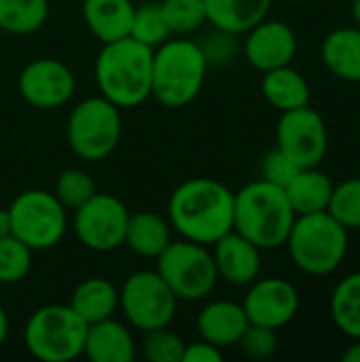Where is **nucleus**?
<instances>
[{"instance_id": "obj_1", "label": "nucleus", "mask_w": 360, "mask_h": 362, "mask_svg": "<svg viewBox=\"0 0 360 362\" xmlns=\"http://www.w3.org/2000/svg\"><path fill=\"white\" fill-rule=\"evenodd\" d=\"M233 191L214 178H189L168 202L170 227L182 240L212 246L233 231Z\"/></svg>"}, {"instance_id": "obj_2", "label": "nucleus", "mask_w": 360, "mask_h": 362, "mask_svg": "<svg viewBox=\"0 0 360 362\" xmlns=\"http://www.w3.org/2000/svg\"><path fill=\"white\" fill-rule=\"evenodd\" d=\"M100 95L119 108L140 106L151 98L153 49L132 36L104 42L93 66Z\"/></svg>"}, {"instance_id": "obj_3", "label": "nucleus", "mask_w": 360, "mask_h": 362, "mask_svg": "<svg viewBox=\"0 0 360 362\" xmlns=\"http://www.w3.org/2000/svg\"><path fill=\"white\" fill-rule=\"evenodd\" d=\"M295 212L282 187L263 178L244 185L233 195V231L261 250L284 246Z\"/></svg>"}, {"instance_id": "obj_4", "label": "nucleus", "mask_w": 360, "mask_h": 362, "mask_svg": "<svg viewBox=\"0 0 360 362\" xmlns=\"http://www.w3.org/2000/svg\"><path fill=\"white\" fill-rule=\"evenodd\" d=\"M289 257L297 269L308 276L335 274L350 248V231L339 225L327 210L295 216V223L284 242Z\"/></svg>"}, {"instance_id": "obj_5", "label": "nucleus", "mask_w": 360, "mask_h": 362, "mask_svg": "<svg viewBox=\"0 0 360 362\" xmlns=\"http://www.w3.org/2000/svg\"><path fill=\"white\" fill-rule=\"evenodd\" d=\"M206 72L208 62L195 40L168 38L153 49L151 95L168 108H182L199 95Z\"/></svg>"}, {"instance_id": "obj_6", "label": "nucleus", "mask_w": 360, "mask_h": 362, "mask_svg": "<svg viewBox=\"0 0 360 362\" xmlns=\"http://www.w3.org/2000/svg\"><path fill=\"white\" fill-rule=\"evenodd\" d=\"M89 325L64 303L38 308L25 322L28 352L42 362H70L83 356Z\"/></svg>"}, {"instance_id": "obj_7", "label": "nucleus", "mask_w": 360, "mask_h": 362, "mask_svg": "<svg viewBox=\"0 0 360 362\" xmlns=\"http://www.w3.org/2000/svg\"><path fill=\"white\" fill-rule=\"evenodd\" d=\"M123 132L121 108L104 95L79 102L66 125V136L72 153L85 161L106 159L119 144Z\"/></svg>"}, {"instance_id": "obj_8", "label": "nucleus", "mask_w": 360, "mask_h": 362, "mask_svg": "<svg viewBox=\"0 0 360 362\" xmlns=\"http://www.w3.org/2000/svg\"><path fill=\"white\" fill-rule=\"evenodd\" d=\"M155 261L157 274L178 301H202L219 282L214 257L204 244L189 240L170 242Z\"/></svg>"}, {"instance_id": "obj_9", "label": "nucleus", "mask_w": 360, "mask_h": 362, "mask_svg": "<svg viewBox=\"0 0 360 362\" xmlns=\"http://www.w3.org/2000/svg\"><path fill=\"white\" fill-rule=\"evenodd\" d=\"M13 235L32 250H51L62 242L68 227V210L51 191L30 189L19 193L11 208Z\"/></svg>"}, {"instance_id": "obj_10", "label": "nucleus", "mask_w": 360, "mask_h": 362, "mask_svg": "<svg viewBox=\"0 0 360 362\" xmlns=\"http://www.w3.org/2000/svg\"><path fill=\"white\" fill-rule=\"evenodd\" d=\"M176 295L157 269L134 272L119 291V308L125 320L142 333L170 327L176 316Z\"/></svg>"}, {"instance_id": "obj_11", "label": "nucleus", "mask_w": 360, "mask_h": 362, "mask_svg": "<svg viewBox=\"0 0 360 362\" xmlns=\"http://www.w3.org/2000/svg\"><path fill=\"white\" fill-rule=\"evenodd\" d=\"M129 212L125 204L110 193H95L74 210V233L79 242L93 252H112L123 246Z\"/></svg>"}, {"instance_id": "obj_12", "label": "nucleus", "mask_w": 360, "mask_h": 362, "mask_svg": "<svg viewBox=\"0 0 360 362\" xmlns=\"http://www.w3.org/2000/svg\"><path fill=\"white\" fill-rule=\"evenodd\" d=\"M276 148L289 155L299 168H318L329 151V132L323 115L310 104L280 112Z\"/></svg>"}, {"instance_id": "obj_13", "label": "nucleus", "mask_w": 360, "mask_h": 362, "mask_svg": "<svg viewBox=\"0 0 360 362\" xmlns=\"http://www.w3.org/2000/svg\"><path fill=\"white\" fill-rule=\"evenodd\" d=\"M76 89L72 70L53 57H40L30 62L19 74L21 98L40 110L64 106Z\"/></svg>"}, {"instance_id": "obj_14", "label": "nucleus", "mask_w": 360, "mask_h": 362, "mask_svg": "<svg viewBox=\"0 0 360 362\" xmlns=\"http://www.w3.org/2000/svg\"><path fill=\"white\" fill-rule=\"evenodd\" d=\"M299 293L297 288L284 278H257L246 297H244V312L248 322L263 325L269 329H282L299 312Z\"/></svg>"}, {"instance_id": "obj_15", "label": "nucleus", "mask_w": 360, "mask_h": 362, "mask_svg": "<svg viewBox=\"0 0 360 362\" xmlns=\"http://www.w3.org/2000/svg\"><path fill=\"white\" fill-rule=\"evenodd\" d=\"M297 47L295 30L286 21L267 17L246 32L242 45L246 62L261 72L289 66L297 55Z\"/></svg>"}, {"instance_id": "obj_16", "label": "nucleus", "mask_w": 360, "mask_h": 362, "mask_svg": "<svg viewBox=\"0 0 360 362\" xmlns=\"http://www.w3.org/2000/svg\"><path fill=\"white\" fill-rule=\"evenodd\" d=\"M219 278L233 286H250L261 274V248L238 231H229L212 244Z\"/></svg>"}, {"instance_id": "obj_17", "label": "nucleus", "mask_w": 360, "mask_h": 362, "mask_svg": "<svg viewBox=\"0 0 360 362\" xmlns=\"http://www.w3.org/2000/svg\"><path fill=\"white\" fill-rule=\"evenodd\" d=\"M248 325L250 322L244 312V305L236 301H210L197 314L199 337L221 350L238 346Z\"/></svg>"}, {"instance_id": "obj_18", "label": "nucleus", "mask_w": 360, "mask_h": 362, "mask_svg": "<svg viewBox=\"0 0 360 362\" xmlns=\"http://www.w3.org/2000/svg\"><path fill=\"white\" fill-rule=\"evenodd\" d=\"M83 356L91 362H132L136 358L134 335L115 318L93 322L87 329Z\"/></svg>"}, {"instance_id": "obj_19", "label": "nucleus", "mask_w": 360, "mask_h": 362, "mask_svg": "<svg viewBox=\"0 0 360 362\" xmlns=\"http://www.w3.org/2000/svg\"><path fill=\"white\" fill-rule=\"evenodd\" d=\"M327 70L348 83H360V28L344 25L331 30L320 47Z\"/></svg>"}, {"instance_id": "obj_20", "label": "nucleus", "mask_w": 360, "mask_h": 362, "mask_svg": "<svg viewBox=\"0 0 360 362\" xmlns=\"http://www.w3.org/2000/svg\"><path fill=\"white\" fill-rule=\"evenodd\" d=\"M134 8L132 0H83V19L104 45L129 36Z\"/></svg>"}, {"instance_id": "obj_21", "label": "nucleus", "mask_w": 360, "mask_h": 362, "mask_svg": "<svg viewBox=\"0 0 360 362\" xmlns=\"http://www.w3.org/2000/svg\"><path fill=\"white\" fill-rule=\"evenodd\" d=\"M206 21L229 34H246L269 15L272 0H204Z\"/></svg>"}, {"instance_id": "obj_22", "label": "nucleus", "mask_w": 360, "mask_h": 362, "mask_svg": "<svg viewBox=\"0 0 360 362\" xmlns=\"http://www.w3.org/2000/svg\"><path fill=\"white\" fill-rule=\"evenodd\" d=\"M333 180L318 168H301L295 178L284 187L295 216L325 212L331 202Z\"/></svg>"}, {"instance_id": "obj_23", "label": "nucleus", "mask_w": 360, "mask_h": 362, "mask_svg": "<svg viewBox=\"0 0 360 362\" xmlns=\"http://www.w3.org/2000/svg\"><path fill=\"white\" fill-rule=\"evenodd\" d=\"M68 305L87 325H93L115 316V312L119 310V291L112 282L100 276H91L74 286Z\"/></svg>"}, {"instance_id": "obj_24", "label": "nucleus", "mask_w": 360, "mask_h": 362, "mask_svg": "<svg viewBox=\"0 0 360 362\" xmlns=\"http://www.w3.org/2000/svg\"><path fill=\"white\" fill-rule=\"evenodd\" d=\"M170 242L172 229L166 218H161L155 212L129 214L123 246H127L134 255L144 259H157L168 248Z\"/></svg>"}, {"instance_id": "obj_25", "label": "nucleus", "mask_w": 360, "mask_h": 362, "mask_svg": "<svg viewBox=\"0 0 360 362\" xmlns=\"http://www.w3.org/2000/svg\"><path fill=\"white\" fill-rule=\"evenodd\" d=\"M261 91L263 98L280 112L310 104V85L299 70L291 68V64L263 72Z\"/></svg>"}, {"instance_id": "obj_26", "label": "nucleus", "mask_w": 360, "mask_h": 362, "mask_svg": "<svg viewBox=\"0 0 360 362\" xmlns=\"http://www.w3.org/2000/svg\"><path fill=\"white\" fill-rule=\"evenodd\" d=\"M333 325L350 339H360V272L344 278L331 295Z\"/></svg>"}, {"instance_id": "obj_27", "label": "nucleus", "mask_w": 360, "mask_h": 362, "mask_svg": "<svg viewBox=\"0 0 360 362\" xmlns=\"http://www.w3.org/2000/svg\"><path fill=\"white\" fill-rule=\"evenodd\" d=\"M49 17V0H0V30L17 36L38 32Z\"/></svg>"}, {"instance_id": "obj_28", "label": "nucleus", "mask_w": 360, "mask_h": 362, "mask_svg": "<svg viewBox=\"0 0 360 362\" xmlns=\"http://www.w3.org/2000/svg\"><path fill=\"white\" fill-rule=\"evenodd\" d=\"M129 36L151 49H157L168 38H172V32H170V28L163 19L161 6L157 2H144L134 8Z\"/></svg>"}, {"instance_id": "obj_29", "label": "nucleus", "mask_w": 360, "mask_h": 362, "mask_svg": "<svg viewBox=\"0 0 360 362\" xmlns=\"http://www.w3.org/2000/svg\"><path fill=\"white\" fill-rule=\"evenodd\" d=\"M327 212L348 231L360 229V176L333 187Z\"/></svg>"}, {"instance_id": "obj_30", "label": "nucleus", "mask_w": 360, "mask_h": 362, "mask_svg": "<svg viewBox=\"0 0 360 362\" xmlns=\"http://www.w3.org/2000/svg\"><path fill=\"white\" fill-rule=\"evenodd\" d=\"M159 6L170 32L176 36L191 34L206 23L204 0H163Z\"/></svg>"}, {"instance_id": "obj_31", "label": "nucleus", "mask_w": 360, "mask_h": 362, "mask_svg": "<svg viewBox=\"0 0 360 362\" xmlns=\"http://www.w3.org/2000/svg\"><path fill=\"white\" fill-rule=\"evenodd\" d=\"M32 248L15 235L0 238V284H17L32 269Z\"/></svg>"}, {"instance_id": "obj_32", "label": "nucleus", "mask_w": 360, "mask_h": 362, "mask_svg": "<svg viewBox=\"0 0 360 362\" xmlns=\"http://www.w3.org/2000/svg\"><path fill=\"white\" fill-rule=\"evenodd\" d=\"M95 191V182L93 178L79 168H70L64 170L55 182V191L53 195L57 197V202L66 208V210H76L79 206H83L89 197H93Z\"/></svg>"}, {"instance_id": "obj_33", "label": "nucleus", "mask_w": 360, "mask_h": 362, "mask_svg": "<svg viewBox=\"0 0 360 362\" xmlns=\"http://www.w3.org/2000/svg\"><path fill=\"white\" fill-rule=\"evenodd\" d=\"M185 341L168 327L144 333L142 354L151 362H182Z\"/></svg>"}, {"instance_id": "obj_34", "label": "nucleus", "mask_w": 360, "mask_h": 362, "mask_svg": "<svg viewBox=\"0 0 360 362\" xmlns=\"http://www.w3.org/2000/svg\"><path fill=\"white\" fill-rule=\"evenodd\" d=\"M244 356L252 361H265L276 354L278 350V331L263 327V325H248L244 335L238 341Z\"/></svg>"}, {"instance_id": "obj_35", "label": "nucleus", "mask_w": 360, "mask_h": 362, "mask_svg": "<svg viewBox=\"0 0 360 362\" xmlns=\"http://www.w3.org/2000/svg\"><path fill=\"white\" fill-rule=\"evenodd\" d=\"M299 170H301V168H299L289 155H284L280 148H274V151H269V153L265 155V159H263V165H261V174H263V176H261V178L284 189V187L295 178V174H297Z\"/></svg>"}, {"instance_id": "obj_36", "label": "nucleus", "mask_w": 360, "mask_h": 362, "mask_svg": "<svg viewBox=\"0 0 360 362\" xmlns=\"http://www.w3.org/2000/svg\"><path fill=\"white\" fill-rule=\"evenodd\" d=\"M236 34H229V32H223V30H216L208 36H204L197 45L208 62L210 64H223V62H229L236 53Z\"/></svg>"}, {"instance_id": "obj_37", "label": "nucleus", "mask_w": 360, "mask_h": 362, "mask_svg": "<svg viewBox=\"0 0 360 362\" xmlns=\"http://www.w3.org/2000/svg\"><path fill=\"white\" fill-rule=\"evenodd\" d=\"M223 361V350L208 344V341H195L185 346L182 362H221Z\"/></svg>"}, {"instance_id": "obj_38", "label": "nucleus", "mask_w": 360, "mask_h": 362, "mask_svg": "<svg viewBox=\"0 0 360 362\" xmlns=\"http://www.w3.org/2000/svg\"><path fill=\"white\" fill-rule=\"evenodd\" d=\"M344 362H360V339H352V344L342 354Z\"/></svg>"}, {"instance_id": "obj_39", "label": "nucleus", "mask_w": 360, "mask_h": 362, "mask_svg": "<svg viewBox=\"0 0 360 362\" xmlns=\"http://www.w3.org/2000/svg\"><path fill=\"white\" fill-rule=\"evenodd\" d=\"M6 235H13V225H11V212H8V208L6 210H0V238H6Z\"/></svg>"}, {"instance_id": "obj_40", "label": "nucleus", "mask_w": 360, "mask_h": 362, "mask_svg": "<svg viewBox=\"0 0 360 362\" xmlns=\"http://www.w3.org/2000/svg\"><path fill=\"white\" fill-rule=\"evenodd\" d=\"M6 337H8V316H6L4 308L0 305V348L4 346Z\"/></svg>"}, {"instance_id": "obj_41", "label": "nucleus", "mask_w": 360, "mask_h": 362, "mask_svg": "<svg viewBox=\"0 0 360 362\" xmlns=\"http://www.w3.org/2000/svg\"><path fill=\"white\" fill-rule=\"evenodd\" d=\"M352 17L360 28V0H352Z\"/></svg>"}, {"instance_id": "obj_42", "label": "nucleus", "mask_w": 360, "mask_h": 362, "mask_svg": "<svg viewBox=\"0 0 360 362\" xmlns=\"http://www.w3.org/2000/svg\"><path fill=\"white\" fill-rule=\"evenodd\" d=\"M286 2H303V0H286Z\"/></svg>"}]
</instances>
